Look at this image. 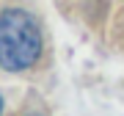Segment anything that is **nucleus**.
<instances>
[{
    "instance_id": "obj_2",
    "label": "nucleus",
    "mask_w": 124,
    "mask_h": 116,
    "mask_svg": "<svg viewBox=\"0 0 124 116\" xmlns=\"http://www.w3.org/2000/svg\"><path fill=\"white\" fill-rule=\"evenodd\" d=\"M0 111H3V99H0Z\"/></svg>"
},
{
    "instance_id": "obj_1",
    "label": "nucleus",
    "mask_w": 124,
    "mask_h": 116,
    "mask_svg": "<svg viewBox=\"0 0 124 116\" xmlns=\"http://www.w3.org/2000/svg\"><path fill=\"white\" fill-rule=\"evenodd\" d=\"M41 55V28L22 8H6L0 14V66L6 72H22Z\"/></svg>"
}]
</instances>
